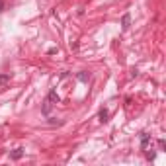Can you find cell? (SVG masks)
<instances>
[{"label":"cell","instance_id":"obj_1","mask_svg":"<svg viewBox=\"0 0 166 166\" xmlns=\"http://www.w3.org/2000/svg\"><path fill=\"white\" fill-rule=\"evenodd\" d=\"M139 137H141V149L145 150L147 147H149V143H150V135H149V133H141Z\"/></svg>","mask_w":166,"mask_h":166},{"label":"cell","instance_id":"obj_2","mask_svg":"<svg viewBox=\"0 0 166 166\" xmlns=\"http://www.w3.org/2000/svg\"><path fill=\"white\" fill-rule=\"evenodd\" d=\"M129 25H131V14H123V18H121V28L123 29H129Z\"/></svg>","mask_w":166,"mask_h":166},{"label":"cell","instance_id":"obj_3","mask_svg":"<svg viewBox=\"0 0 166 166\" xmlns=\"http://www.w3.org/2000/svg\"><path fill=\"white\" fill-rule=\"evenodd\" d=\"M51 106H55L53 102H51L49 98L45 100V102H43V108H41V112H43V115H49V112H51Z\"/></svg>","mask_w":166,"mask_h":166},{"label":"cell","instance_id":"obj_4","mask_svg":"<svg viewBox=\"0 0 166 166\" xmlns=\"http://www.w3.org/2000/svg\"><path fill=\"white\" fill-rule=\"evenodd\" d=\"M108 117H109V112H108V109H100V113H98L100 123H108Z\"/></svg>","mask_w":166,"mask_h":166},{"label":"cell","instance_id":"obj_5","mask_svg":"<svg viewBox=\"0 0 166 166\" xmlns=\"http://www.w3.org/2000/svg\"><path fill=\"white\" fill-rule=\"evenodd\" d=\"M22 156H24V149H16L12 154H10V158H12V160H20Z\"/></svg>","mask_w":166,"mask_h":166},{"label":"cell","instance_id":"obj_6","mask_svg":"<svg viewBox=\"0 0 166 166\" xmlns=\"http://www.w3.org/2000/svg\"><path fill=\"white\" fill-rule=\"evenodd\" d=\"M47 98H49L53 104H59V96H57V90H55V88H51V92H49V96H47Z\"/></svg>","mask_w":166,"mask_h":166},{"label":"cell","instance_id":"obj_7","mask_svg":"<svg viewBox=\"0 0 166 166\" xmlns=\"http://www.w3.org/2000/svg\"><path fill=\"white\" fill-rule=\"evenodd\" d=\"M76 78H78L80 82H88V80H90V74H88V72H78Z\"/></svg>","mask_w":166,"mask_h":166},{"label":"cell","instance_id":"obj_8","mask_svg":"<svg viewBox=\"0 0 166 166\" xmlns=\"http://www.w3.org/2000/svg\"><path fill=\"white\" fill-rule=\"evenodd\" d=\"M145 150H147V149H145ZM150 150H153V149H150ZM145 154H147V158H149V160H154V156H156V153H154V150H153V153H149V150H147Z\"/></svg>","mask_w":166,"mask_h":166},{"label":"cell","instance_id":"obj_9","mask_svg":"<svg viewBox=\"0 0 166 166\" xmlns=\"http://www.w3.org/2000/svg\"><path fill=\"white\" fill-rule=\"evenodd\" d=\"M10 80V74H0V84H4Z\"/></svg>","mask_w":166,"mask_h":166},{"label":"cell","instance_id":"obj_10","mask_svg":"<svg viewBox=\"0 0 166 166\" xmlns=\"http://www.w3.org/2000/svg\"><path fill=\"white\" fill-rule=\"evenodd\" d=\"M158 147H160V150H164V147H166L164 139H158Z\"/></svg>","mask_w":166,"mask_h":166},{"label":"cell","instance_id":"obj_11","mask_svg":"<svg viewBox=\"0 0 166 166\" xmlns=\"http://www.w3.org/2000/svg\"><path fill=\"white\" fill-rule=\"evenodd\" d=\"M0 12H4V0H0Z\"/></svg>","mask_w":166,"mask_h":166}]
</instances>
